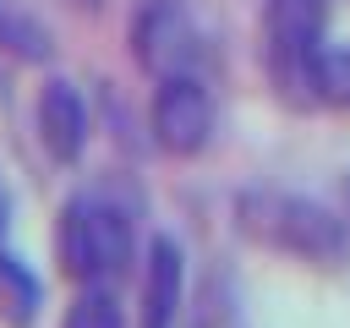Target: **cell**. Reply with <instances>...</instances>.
<instances>
[{"instance_id": "1", "label": "cell", "mask_w": 350, "mask_h": 328, "mask_svg": "<svg viewBox=\"0 0 350 328\" xmlns=\"http://www.w3.org/2000/svg\"><path fill=\"white\" fill-rule=\"evenodd\" d=\"M55 262L71 284H115L137 268V213L109 186L71 191L55 219Z\"/></svg>"}, {"instance_id": "2", "label": "cell", "mask_w": 350, "mask_h": 328, "mask_svg": "<svg viewBox=\"0 0 350 328\" xmlns=\"http://www.w3.org/2000/svg\"><path fill=\"white\" fill-rule=\"evenodd\" d=\"M235 230L268 251L301 257V262H345L350 257V219L306 191H279V186H246L235 197Z\"/></svg>"}, {"instance_id": "3", "label": "cell", "mask_w": 350, "mask_h": 328, "mask_svg": "<svg viewBox=\"0 0 350 328\" xmlns=\"http://www.w3.org/2000/svg\"><path fill=\"white\" fill-rule=\"evenodd\" d=\"M257 38H262L268 87L295 109H317V66L328 49V0H262Z\"/></svg>"}, {"instance_id": "4", "label": "cell", "mask_w": 350, "mask_h": 328, "mask_svg": "<svg viewBox=\"0 0 350 328\" xmlns=\"http://www.w3.org/2000/svg\"><path fill=\"white\" fill-rule=\"evenodd\" d=\"M213 131H219V98H213V87H208L202 71H175V77L153 82L148 142L164 159H197V153H208Z\"/></svg>"}, {"instance_id": "5", "label": "cell", "mask_w": 350, "mask_h": 328, "mask_svg": "<svg viewBox=\"0 0 350 328\" xmlns=\"http://www.w3.org/2000/svg\"><path fill=\"white\" fill-rule=\"evenodd\" d=\"M126 49L153 82L175 71H202L208 60V38L186 0H137L126 16Z\"/></svg>"}, {"instance_id": "6", "label": "cell", "mask_w": 350, "mask_h": 328, "mask_svg": "<svg viewBox=\"0 0 350 328\" xmlns=\"http://www.w3.org/2000/svg\"><path fill=\"white\" fill-rule=\"evenodd\" d=\"M33 131H38V148H44L49 164H60V169L82 164V153L93 142V109H88V98L71 77H44L38 82Z\"/></svg>"}, {"instance_id": "7", "label": "cell", "mask_w": 350, "mask_h": 328, "mask_svg": "<svg viewBox=\"0 0 350 328\" xmlns=\"http://www.w3.org/2000/svg\"><path fill=\"white\" fill-rule=\"evenodd\" d=\"M186 306V251L175 235H153L142 251V323L137 328H180Z\"/></svg>"}, {"instance_id": "8", "label": "cell", "mask_w": 350, "mask_h": 328, "mask_svg": "<svg viewBox=\"0 0 350 328\" xmlns=\"http://www.w3.org/2000/svg\"><path fill=\"white\" fill-rule=\"evenodd\" d=\"M44 312V279L0 241V323L5 328H33Z\"/></svg>"}, {"instance_id": "9", "label": "cell", "mask_w": 350, "mask_h": 328, "mask_svg": "<svg viewBox=\"0 0 350 328\" xmlns=\"http://www.w3.org/2000/svg\"><path fill=\"white\" fill-rule=\"evenodd\" d=\"M0 49L22 66H49L55 60V33L33 11H22L16 0H0Z\"/></svg>"}, {"instance_id": "10", "label": "cell", "mask_w": 350, "mask_h": 328, "mask_svg": "<svg viewBox=\"0 0 350 328\" xmlns=\"http://www.w3.org/2000/svg\"><path fill=\"white\" fill-rule=\"evenodd\" d=\"M60 328H126V306L115 284H77Z\"/></svg>"}, {"instance_id": "11", "label": "cell", "mask_w": 350, "mask_h": 328, "mask_svg": "<svg viewBox=\"0 0 350 328\" xmlns=\"http://www.w3.org/2000/svg\"><path fill=\"white\" fill-rule=\"evenodd\" d=\"M317 104L350 109V44H328L317 66Z\"/></svg>"}, {"instance_id": "12", "label": "cell", "mask_w": 350, "mask_h": 328, "mask_svg": "<svg viewBox=\"0 0 350 328\" xmlns=\"http://www.w3.org/2000/svg\"><path fill=\"white\" fill-rule=\"evenodd\" d=\"M66 5H71V11H82V16H98L109 0H66Z\"/></svg>"}, {"instance_id": "13", "label": "cell", "mask_w": 350, "mask_h": 328, "mask_svg": "<svg viewBox=\"0 0 350 328\" xmlns=\"http://www.w3.org/2000/svg\"><path fill=\"white\" fill-rule=\"evenodd\" d=\"M5 224H11V197H5V186H0V241H5Z\"/></svg>"}, {"instance_id": "14", "label": "cell", "mask_w": 350, "mask_h": 328, "mask_svg": "<svg viewBox=\"0 0 350 328\" xmlns=\"http://www.w3.org/2000/svg\"><path fill=\"white\" fill-rule=\"evenodd\" d=\"M345 197H350V180H345Z\"/></svg>"}]
</instances>
